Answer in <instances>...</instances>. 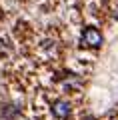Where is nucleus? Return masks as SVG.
Masks as SVG:
<instances>
[{
  "mask_svg": "<svg viewBox=\"0 0 118 120\" xmlns=\"http://www.w3.org/2000/svg\"><path fill=\"white\" fill-rule=\"evenodd\" d=\"M52 112H54L56 118H68L70 112H72V108H70V104H68L66 100H56V102L52 104Z\"/></svg>",
  "mask_w": 118,
  "mask_h": 120,
  "instance_id": "2",
  "label": "nucleus"
},
{
  "mask_svg": "<svg viewBox=\"0 0 118 120\" xmlns=\"http://www.w3.org/2000/svg\"><path fill=\"white\" fill-rule=\"evenodd\" d=\"M82 44L98 48V46L102 44V34L98 32L96 28H86V30H84V34H82Z\"/></svg>",
  "mask_w": 118,
  "mask_h": 120,
  "instance_id": "1",
  "label": "nucleus"
}]
</instances>
